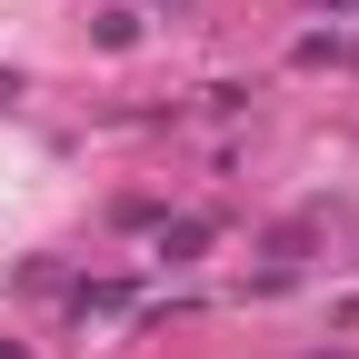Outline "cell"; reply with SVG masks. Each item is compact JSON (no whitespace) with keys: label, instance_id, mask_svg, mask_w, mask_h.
<instances>
[{"label":"cell","instance_id":"obj_3","mask_svg":"<svg viewBox=\"0 0 359 359\" xmlns=\"http://www.w3.org/2000/svg\"><path fill=\"white\" fill-rule=\"evenodd\" d=\"M90 40H100V50H130V40H140V11H100V20H90Z\"/></svg>","mask_w":359,"mask_h":359},{"label":"cell","instance_id":"obj_6","mask_svg":"<svg viewBox=\"0 0 359 359\" xmlns=\"http://www.w3.org/2000/svg\"><path fill=\"white\" fill-rule=\"evenodd\" d=\"M330 11H359V0H330Z\"/></svg>","mask_w":359,"mask_h":359},{"label":"cell","instance_id":"obj_4","mask_svg":"<svg viewBox=\"0 0 359 359\" xmlns=\"http://www.w3.org/2000/svg\"><path fill=\"white\" fill-rule=\"evenodd\" d=\"M11 100H20V80H11V70H0V110H11Z\"/></svg>","mask_w":359,"mask_h":359},{"label":"cell","instance_id":"obj_2","mask_svg":"<svg viewBox=\"0 0 359 359\" xmlns=\"http://www.w3.org/2000/svg\"><path fill=\"white\" fill-rule=\"evenodd\" d=\"M210 240H219V219H210V210H190V219H160V259H170V269H190Z\"/></svg>","mask_w":359,"mask_h":359},{"label":"cell","instance_id":"obj_5","mask_svg":"<svg viewBox=\"0 0 359 359\" xmlns=\"http://www.w3.org/2000/svg\"><path fill=\"white\" fill-rule=\"evenodd\" d=\"M0 359H30V349H20V339H0Z\"/></svg>","mask_w":359,"mask_h":359},{"label":"cell","instance_id":"obj_7","mask_svg":"<svg viewBox=\"0 0 359 359\" xmlns=\"http://www.w3.org/2000/svg\"><path fill=\"white\" fill-rule=\"evenodd\" d=\"M170 11H180V0H170Z\"/></svg>","mask_w":359,"mask_h":359},{"label":"cell","instance_id":"obj_1","mask_svg":"<svg viewBox=\"0 0 359 359\" xmlns=\"http://www.w3.org/2000/svg\"><path fill=\"white\" fill-rule=\"evenodd\" d=\"M60 299H70V320H130L140 309V280H70Z\"/></svg>","mask_w":359,"mask_h":359}]
</instances>
